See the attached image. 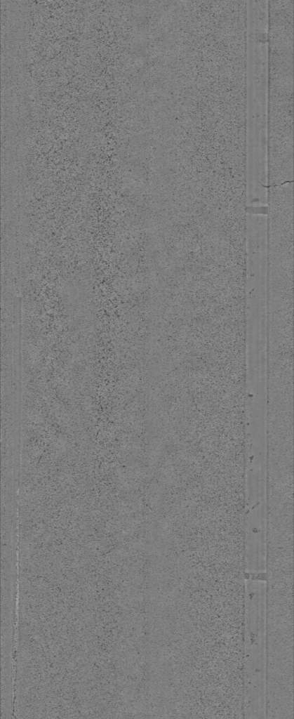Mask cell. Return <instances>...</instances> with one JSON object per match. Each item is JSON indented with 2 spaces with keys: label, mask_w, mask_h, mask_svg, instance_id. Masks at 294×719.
<instances>
[{
  "label": "cell",
  "mask_w": 294,
  "mask_h": 719,
  "mask_svg": "<svg viewBox=\"0 0 294 719\" xmlns=\"http://www.w3.org/2000/svg\"><path fill=\"white\" fill-rule=\"evenodd\" d=\"M266 583L249 579L245 587L243 642V713L265 718L267 696Z\"/></svg>",
  "instance_id": "obj_1"
}]
</instances>
